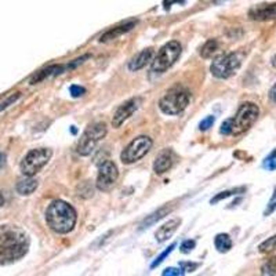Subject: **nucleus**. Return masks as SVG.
<instances>
[{
	"label": "nucleus",
	"mask_w": 276,
	"mask_h": 276,
	"mask_svg": "<svg viewBox=\"0 0 276 276\" xmlns=\"http://www.w3.org/2000/svg\"><path fill=\"white\" fill-rule=\"evenodd\" d=\"M29 236L17 225H0V265H9L21 260L29 249Z\"/></svg>",
	"instance_id": "nucleus-1"
},
{
	"label": "nucleus",
	"mask_w": 276,
	"mask_h": 276,
	"mask_svg": "<svg viewBox=\"0 0 276 276\" xmlns=\"http://www.w3.org/2000/svg\"><path fill=\"white\" fill-rule=\"evenodd\" d=\"M78 221L76 210L69 203L64 200H54L47 207L46 211V223L55 233L65 235L73 231Z\"/></svg>",
	"instance_id": "nucleus-2"
},
{
	"label": "nucleus",
	"mask_w": 276,
	"mask_h": 276,
	"mask_svg": "<svg viewBox=\"0 0 276 276\" xmlns=\"http://www.w3.org/2000/svg\"><path fill=\"white\" fill-rule=\"evenodd\" d=\"M259 115L260 109L256 104L244 102L239 107L236 115L231 119H227L221 125L220 133L224 135H241L256 123Z\"/></svg>",
	"instance_id": "nucleus-3"
},
{
	"label": "nucleus",
	"mask_w": 276,
	"mask_h": 276,
	"mask_svg": "<svg viewBox=\"0 0 276 276\" xmlns=\"http://www.w3.org/2000/svg\"><path fill=\"white\" fill-rule=\"evenodd\" d=\"M191 101V94L187 89L176 86L170 89L159 101V109L164 115H179L184 112Z\"/></svg>",
	"instance_id": "nucleus-4"
},
{
	"label": "nucleus",
	"mask_w": 276,
	"mask_h": 276,
	"mask_svg": "<svg viewBox=\"0 0 276 276\" xmlns=\"http://www.w3.org/2000/svg\"><path fill=\"white\" fill-rule=\"evenodd\" d=\"M181 45L176 40H171L169 43L162 47L159 53L156 54V57L153 58L151 65L152 72L155 73H164V72L170 69L174 64L177 63V60L181 55Z\"/></svg>",
	"instance_id": "nucleus-5"
},
{
	"label": "nucleus",
	"mask_w": 276,
	"mask_h": 276,
	"mask_svg": "<svg viewBox=\"0 0 276 276\" xmlns=\"http://www.w3.org/2000/svg\"><path fill=\"white\" fill-rule=\"evenodd\" d=\"M107 131L108 130L105 123L97 122V123L90 125L84 130V133L81 134L79 144H78V148H76V152L81 156H89V155H91V152L96 149L98 143L107 135Z\"/></svg>",
	"instance_id": "nucleus-6"
},
{
	"label": "nucleus",
	"mask_w": 276,
	"mask_h": 276,
	"mask_svg": "<svg viewBox=\"0 0 276 276\" xmlns=\"http://www.w3.org/2000/svg\"><path fill=\"white\" fill-rule=\"evenodd\" d=\"M243 55L239 53H229L215 58L210 66L211 75L217 79H228L241 68Z\"/></svg>",
	"instance_id": "nucleus-7"
},
{
	"label": "nucleus",
	"mask_w": 276,
	"mask_h": 276,
	"mask_svg": "<svg viewBox=\"0 0 276 276\" xmlns=\"http://www.w3.org/2000/svg\"><path fill=\"white\" fill-rule=\"evenodd\" d=\"M51 156H53V152L47 148H37V149L29 151L27 156L21 162L22 174L28 176V177H33L49 163Z\"/></svg>",
	"instance_id": "nucleus-8"
},
{
	"label": "nucleus",
	"mask_w": 276,
	"mask_h": 276,
	"mask_svg": "<svg viewBox=\"0 0 276 276\" xmlns=\"http://www.w3.org/2000/svg\"><path fill=\"white\" fill-rule=\"evenodd\" d=\"M152 145H153V141L148 135H140L134 138L123 149V152L120 153V161L125 164H133L140 159H143L144 156L151 151Z\"/></svg>",
	"instance_id": "nucleus-9"
},
{
	"label": "nucleus",
	"mask_w": 276,
	"mask_h": 276,
	"mask_svg": "<svg viewBox=\"0 0 276 276\" xmlns=\"http://www.w3.org/2000/svg\"><path fill=\"white\" fill-rule=\"evenodd\" d=\"M117 177H119V171H117V167H116L115 163L111 161L104 162L99 166V170H98L96 185H97L99 191L107 192V191H109L111 188L115 185V182L117 181Z\"/></svg>",
	"instance_id": "nucleus-10"
},
{
	"label": "nucleus",
	"mask_w": 276,
	"mask_h": 276,
	"mask_svg": "<svg viewBox=\"0 0 276 276\" xmlns=\"http://www.w3.org/2000/svg\"><path fill=\"white\" fill-rule=\"evenodd\" d=\"M140 104H141V98H131V99L126 101L125 104H122L116 109L115 115L112 117V126L115 129H119L127 119H130L133 116L134 112H137V109L140 108Z\"/></svg>",
	"instance_id": "nucleus-11"
},
{
	"label": "nucleus",
	"mask_w": 276,
	"mask_h": 276,
	"mask_svg": "<svg viewBox=\"0 0 276 276\" xmlns=\"http://www.w3.org/2000/svg\"><path fill=\"white\" fill-rule=\"evenodd\" d=\"M249 17L256 21L276 19V3L274 4H260L249 11Z\"/></svg>",
	"instance_id": "nucleus-12"
},
{
	"label": "nucleus",
	"mask_w": 276,
	"mask_h": 276,
	"mask_svg": "<svg viewBox=\"0 0 276 276\" xmlns=\"http://www.w3.org/2000/svg\"><path fill=\"white\" fill-rule=\"evenodd\" d=\"M173 163H174V153H173V151L171 149H164L156 156L155 163H153V170H155L156 174H163L167 170L171 169Z\"/></svg>",
	"instance_id": "nucleus-13"
},
{
	"label": "nucleus",
	"mask_w": 276,
	"mask_h": 276,
	"mask_svg": "<svg viewBox=\"0 0 276 276\" xmlns=\"http://www.w3.org/2000/svg\"><path fill=\"white\" fill-rule=\"evenodd\" d=\"M66 71H71L69 64H66V65H51V66L46 68L43 71L37 72L35 76L31 79V84H36V83L45 81V79L50 78V76H57V75H61V73Z\"/></svg>",
	"instance_id": "nucleus-14"
},
{
	"label": "nucleus",
	"mask_w": 276,
	"mask_h": 276,
	"mask_svg": "<svg viewBox=\"0 0 276 276\" xmlns=\"http://www.w3.org/2000/svg\"><path fill=\"white\" fill-rule=\"evenodd\" d=\"M179 224H181V220H179V218L170 220L169 223L163 224L161 228L155 232V238H156V241L159 242V243H163V242H166L167 239H170V238L177 232Z\"/></svg>",
	"instance_id": "nucleus-15"
},
{
	"label": "nucleus",
	"mask_w": 276,
	"mask_h": 276,
	"mask_svg": "<svg viewBox=\"0 0 276 276\" xmlns=\"http://www.w3.org/2000/svg\"><path fill=\"white\" fill-rule=\"evenodd\" d=\"M135 24H137V21H130V22H126V24L119 25V27L112 28V29L107 31L104 35L99 37V42L101 43H107V42H111V40H115L119 36L125 35L129 31H131L135 27Z\"/></svg>",
	"instance_id": "nucleus-16"
},
{
	"label": "nucleus",
	"mask_w": 276,
	"mask_h": 276,
	"mask_svg": "<svg viewBox=\"0 0 276 276\" xmlns=\"http://www.w3.org/2000/svg\"><path fill=\"white\" fill-rule=\"evenodd\" d=\"M152 57H153V50L152 49H145L141 53L137 54L133 60L129 63V69L131 72H137L140 71V69H143L146 64L151 63Z\"/></svg>",
	"instance_id": "nucleus-17"
},
{
	"label": "nucleus",
	"mask_w": 276,
	"mask_h": 276,
	"mask_svg": "<svg viewBox=\"0 0 276 276\" xmlns=\"http://www.w3.org/2000/svg\"><path fill=\"white\" fill-rule=\"evenodd\" d=\"M17 192L19 195L22 196H28L31 195V194H33L36 189H37V181L35 179H32V177H28L24 179H19L17 182Z\"/></svg>",
	"instance_id": "nucleus-18"
},
{
	"label": "nucleus",
	"mask_w": 276,
	"mask_h": 276,
	"mask_svg": "<svg viewBox=\"0 0 276 276\" xmlns=\"http://www.w3.org/2000/svg\"><path fill=\"white\" fill-rule=\"evenodd\" d=\"M170 211H171L170 207H162L158 211H155V213H152L151 215H148L143 223H141V225H140V231H143L145 228H149L151 225H155V224L158 223L159 220H162L166 214H169Z\"/></svg>",
	"instance_id": "nucleus-19"
},
{
	"label": "nucleus",
	"mask_w": 276,
	"mask_h": 276,
	"mask_svg": "<svg viewBox=\"0 0 276 276\" xmlns=\"http://www.w3.org/2000/svg\"><path fill=\"white\" fill-rule=\"evenodd\" d=\"M214 246L220 253H227L232 249V239L227 233H220L214 239Z\"/></svg>",
	"instance_id": "nucleus-20"
},
{
	"label": "nucleus",
	"mask_w": 276,
	"mask_h": 276,
	"mask_svg": "<svg viewBox=\"0 0 276 276\" xmlns=\"http://www.w3.org/2000/svg\"><path fill=\"white\" fill-rule=\"evenodd\" d=\"M217 50H218V42L215 39H210L200 49V55L207 60V58H211L214 54L217 53Z\"/></svg>",
	"instance_id": "nucleus-21"
},
{
	"label": "nucleus",
	"mask_w": 276,
	"mask_h": 276,
	"mask_svg": "<svg viewBox=\"0 0 276 276\" xmlns=\"http://www.w3.org/2000/svg\"><path fill=\"white\" fill-rule=\"evenodd\" d=\"M259 250H260V253H262V254L275 251L276 250V235L275 236H272V238H269L268 241L262 242V243L260 244Z\"/></svg>",
	"instance_id": "nucleus-22"
},
{
	"label": "nucleus",
	"mask_w": 276,
	"mask_h": 276,
	"mask_svg": "<svg viewBox=\"0 0 276 276\" xmlns=\"http://www.w3.org/2000/svg\"><path fill=\"white\" fill-rule=\"evenodd\" d=\"M262 275H276V256L269 259L261 268Z\"/></svg>",
	"instance_id": "nucleus-23"
},
{
	"label": "nucleus",
	"mask_w": 276,
	"mask_h": 276,
	"mask_svg": "<svg viewBox=\"0 0 276 276\" xmlns=\"http://www.w3.org/2000/svg\"><path fill=\"white\" fill-rule=\"evenodd\" d=\"M262 167H264V169L269 170V171H274V170H276V149L275 151L271 152L267 158L264 159Z\"/></svg>",
	"instance_id": "nucleus-24"
},
{
	"label": "nucleus",
	"mask_w": 276,
	"mask_h": 276,
	"mask_svg": "<svg viewBox=\"0 0 276 276\" xmlns=\"http://www.w3.org/2000/svg\"><path fill=\"white\" fill-rule=\"evenodd\" d=\"M174 247H176V243H173V244H171V246H169V247H167V249L164 250V251H163V253H162L161 256H159V257H158V259L155 260V261H153V262H152V265H151L152 269H153V268H156V267H158V265H161L162 262H163V261H164V259H166V257H167V256H169L170 253H171V251H173V250H174Z\"/></svg>",
	"instance_id": "nucleus-25"
},
{
	"label": "nucleus",
	"mask_w": 276,
	"mask_h": 276,
	"mask_svg": "<svg viewBox=\"0 0 276 276\" xmlns=\"http://www.w3.org/2000/svg\"><path fill=\"white\" fill-rule=\"evenodd\" d=\"M196 243L195 241H191V239H188V241H184L182 243H181V247H179V250H181V253H184V254H188V253H191L192 250L195 249Z\"/></svg>",
	"instance_id": "nucleus-26"
},
{
	"label": "nucleus",
	"mask_w": 276,
	"mask_h": 276,
	"mask_svg": "<svg viewBox=\"0 0 276 276\" xmlns=\"http://www.w3.org/2000/svg\"><path fill=\"white\" fill-rule=\"evenodd\" d=\"M275 210H276V188L275 191H274V194H272L271 200L268 202V206L267 209H265V211H264V215H269V214L274 213Z\"/></svg>",
	"instance_id": "nucleus-27"
},
{
	"label": "nucleus",
	"mask_w": 276,
	"mask_h": 276,
	"mask_svg": "<svg viewBox=\"0 0 276 276\" xmlns=\"http://www.w3.org/2000/svg\"><path fill=\"white\" fill-rule=\"evenodd\" d=\"M214 120H215V117H214V116H207L206 119H203V120L200 122V125H199V129H200L202 131H206V130H209L210 127H213Z\"/></svg>",
	"instance_id": "nucleus-28"
},
{
	"label": "nucleus",
	"mask_w": 276,
	"mask_h": 276,
	"mask_svg": "<svg viewBox=\"0 0 276 276\" xmlns=\"http://www.w3.org/2000/svg\"><path fill=\"white\" fill-rule=\"evenodd\" d=\"M69 93H71V96L73 98H78L81 97V96L86 93V89H84V87H81V86L73 84V86H71V89H69Z\"/></svg>",
	"instance_id": "nucleus-29"
},
{
	"label": "nucleus",
	"mask_w": 276,
	"mask_h": 276,
	"mask_svg": "<svg viewBox=\"0 0 276 276\" xmlns=\"http://www.w3.org/2000/svg\"><path fill=\"white\" fill-rule=\"evenodd\" d=\"M185 274V271L182 269V268L179 267V268H167V269H164L163 271V275L166 276V275H177V276H179V275H184Z\"/></svg>",
	"instance_id": "nucleus-30"
},
{
	"label": "nucleus",
	"mask_w": 276,
	"mask_h": 276,
	"mask_svg": "<svg viewBox=\"0 0 276 276\" xmlns=\"http://www.w3.org/2000/svg\"><path fill=\"white\" fill-rule=\"evenodd\" d=\"M233 192H238V189H235V191H225V192H223V194L217 195L215 197H214V199H211V205L217 203V202H220L221 199H227L228 196L233 195Z\"/></svg>",
	"instance_id": "nucleus-31"
},
{
	"label": "nucleus",
	"mask_w": 276,
	"mask_h": 276,
	"mask_svg": "<svg viewBox=\"0 0 276 276\" xmlns=\"http://www.w3.org/2000/svg\"><path fill=\"white\" fill-rule=\"evenodd\" d=\"M179 267L182 268L185 272H194L196 268H197V264H189V262H182Z\"/></svg>",
	"instance_id": "nucleus-32"
},
{
	"label": "nucleus",
	"mask_w": 276,
	"mask_h": 276,
	"mask_svg": "<svg viewBox=\"0 0 276 276\" xmlns=\"http://www.w3.org/2000/svg\"><path fill=\"white\" fill-rule=\"evenodd\" d=\"M4 164H6V155L3 152H0V170L4 167Z\"/></svg>",
	"instance_id": "nucleus-33"
},
{
	"label": "nucleus",
	"mask_w": 276,
	"mask_h": 276,
	"mask_svg": "<svg viewBox=\"0 0 276 276\" xmlns=\"http://www.w3.org/2000/svg\"><path fill=\"white\" fill-rule=\"evenodd\" d=\"M269 97H271V99L274 101V102H276V84L271 89V93H269Z\"/></svg>",
	"instance_id": "nucleus-34"
},
{
	"label": "nucleus",
	"mask_w": 276,
	"mask_h": 276,
	"mask_svg": "<svg viewBox=\"0 0 276 276\" xmlns=\"http://www.w3.org/2000/svg\"><path fill=\"white\" fill-rule=\"evenodd\" d=\"M174 1H176V3H179V1L182 3L184 0H166V1H164V7H166V9H169L170 6H171V4H173Z\"/></svg>",
	"instance_id": "nucleus-35"
},
{
	"label": "nucleus",
	"mask_w": 276,
	"mask_h": 276,
	"mask_svg": "<svg viewBox=\"0 0 276 276\" xmlns=\"http://www.w3.org/2000/svg\"><path fill=\"white\" fill-rule=\"evenodd\" d=\"M272 65H274V68H276V55L272 58Z\"/></svg>",
	"instance_id": "nucleus-36"
}]
</instances>
